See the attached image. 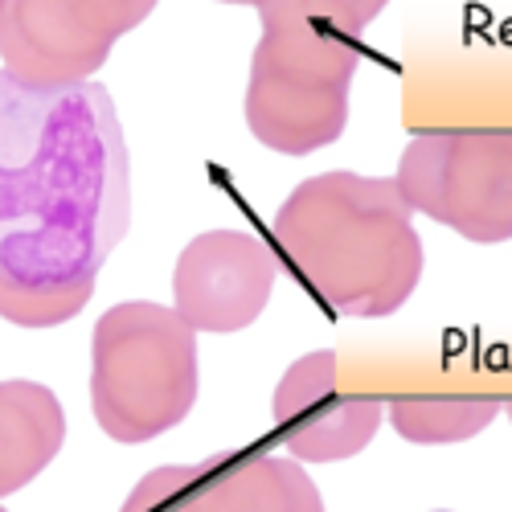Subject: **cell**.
Segmentation results:
<instances>
[{"instance_id":"cell-8","label":"cell","mask_w":512,"mask_h":512,"mask_svg":"<svg viewBox=\"0 0 512 512\" xmlns=\"http://www.w3.org/2000/svg\"><path fill=\"white\" fill-rule=\"evenodd\" d=\"M275 431L295 463H340L361 455L377 426L381 402L340 390V361L332 349L308 353L275 386Z\"/></svg>"},{"instance_id":"cell-14","label":"cell","mask_w":512,"mask_h":512,"mask_svg":"<svg viewBox=\"0 0 512 512\" xmlns=\"http://www.w3.org/2000/svg\"><path fill=\"white\" fill-rule=\"evenodd\" d=\"M300 13H308L312 21L345 33V37H357L361 29L373 25V17L390 5V0H291Z\"/></svg>"},{"instance_id":"cell-1","label":"cell","mask_w":512,"mask_h":512,"mask_svg":"<svg viewBox=\"0 0 512 512\" xmlns=\"http://www.w3.org/2000/svg\"><path fill=\"white\" fill-rule=\"evenodd\" d=\"M127 218V148L107 91H33L0 70V238L58 230L115 250Z\"/></svg>"},{"instance_id":"cell-3","label":"cell","mask_w":512,"mask_h":512,"mask_svg":"<svg viewBox=\"0 0 512 512\" xmlns=\"http://www.w3.org/2000/svg\"><path fill=\"white\" fill-rule=\"evenodd\" d=\"M259 17L263 37L250 58L246 127L271 152L312 156L345 136L361 54L353 37L312 21L291 0H275Z\"/></svg>"},{"instance_id":"cell-2","label":"cell","mask_w":512,"mask_h":512,"mask_svg":"<svg viewBox=\"0 0 512 512\" xmlns=\"http://www.w3.org/2000/svg\"><path fill=\"white\" fill-rule=\"evenodd\" d=\"M271 234L316 300L353 320L394 316L418 291L426 263L414 209L398 185L345 168L295 185Z\"/></svg>"},{"instance_id":"cell-10","label":"cell","mask_w":512,"mask_h":512,"mask_svg":"<svg viewBox=\"0 0 512 512\" xmlns=\"http://www.w3.org/2000/svg\"><path fill=\"white\" fill-rule=\"evenodd\" d=\"M66 443V414L41 381H0V496L33 484Z\"/></svg>"},{"instance_id":"cell-9","label":"cell","mask_w":512,"mask_h":512,"mask_svg":"<svg viewBox=\"0 0 512 512\" xmlns=\"http://www.w3.org/2000/svg\"><path fill=\"white\" fill-rule=\"evenodd\" d=\"M107 254L91 238L58 230L0 238V316L17 328L74 320L91 304Z\"/></svg>"},{"instance_id":"cell-6","label":"cell","mask_w":512,"mask_h":512,"mask_svg":"<svg viewBox=\"0 0 512 512\" xmlns=\"http://www.w3.org/2000/svg\"><path fill=\"white\" fill-rule=\"evenodd\" d=\"M152 9L156 0H5L0 62L33 91L82 87Z\"/></svg>"},{"instance_id":"cell-12","label":"cell","mask_w":512,"mask_h":512,"mask_svg":"<svg viewBox=\"0 0 512 512\" xmlns=\"http://www.w3.org/2000/svg\"><path fill=\"white\" fill-rule=\"evenodd\" d=\"M504 398H480V394H406L390 402V422L406 443L418 447H443V443H467L484 435L500 418Z\"/></svg>"},{"instance_id":"cell-11","label":"cell","mask_w":512,"mask_h":512,"mask_svg":"<svg viewBox=\"0 0 512 512\" xmlns=\"http://www.w3.org/2000/svg\"><path fill=\"white\" fill-rule=\"evenodd\" d=\"M205 504L209 512H324L308 472L279 455L205 459Z\"/></svg>"},{"instance_id":"cell-4","label":"cell","mask_w":512,"mask_h":512,"mask_svg":"<svg viewBox=\"0 0 512 512\" xmlns=\"http://www.w3.org/2000/svg\"><path fill=\"white\" fill-rule=\"evenodd\" d=\"M201 390L197 332L164 304L132 300L91 336V410L115 443H148L189 418Z\"/></svg>"},{"instance_id":"cell-15","label":"cell","mask_w":512,"mask_h":512,"mask_svg":"<svg viewBox=\"0 0 512 512\" xmlns=\"http://www.w3.org/2000/svg\"><path fill=\"white\" fill-rule=\"evenodd\" d=\"M218 5H246V9H254V13H263V9L275 5V0H218Z\"/></svg>"},{"instance_id":"cell-13","label":"cell","mask_w":512,"mask_h":512,"mask_svg":"<svg viewBox=\"0 0 512 512\" xmlns=\"http://www.w3.org/2000/svg\"><path fill=\"white\" fill-rule=\"evenodd\" d=\"M119 512H209L205 463H168L148 472Z\"/></svg>"},{"instance_id":"cell-7","label":"cell","mask_w":512,"mask_h":512,"mask_svg":"<svg viewBox=\"0 0 512 512\" xmlns=\"http://www.w3.org/2000/svg\"><path fill=\"white\" fill-rule=\"evenodd\" d=\"M279 283L275 250L246 230H205L177 259L173 312L193 332H242L259 320Z\"/></svg>"},{"instance_id":"cell-17","label":"cell","mask_w":512,"mask_h":512,"mask_svg":"<svg viewBox=\"0 0 512 512\" xmlns=\"http://www.w3.org/2000/svg\"><path fill=\"white\" fill-rule=\"evenodd\" d=\"M0 512H9V508H0Z\"/></svg>"},{"instance_id":"cell-16","label":"cell","mask_w":512,"mask_h":512,"mask_svg":"<svg viewBox=\"0 0 512 512\" xmlns=\"http://www.w3.org/2000/svg\"><path fill=\"white\" fill-rule=\"evenodd\" d=\"M0 9H5V0H0Z\"/></svg>"},{"instance_id":"cell-5","label":"cell","mask_w":512,"mask_h":512,"mask_svg":"<svg viewBox=\"0 0 512 512\" xmlns=\"http://www.w3.org/2000/svg\"><path fill=\"white\" fill-rule=\"evenodd\" d=\"M414 213L467 242L512 238V132H435L414 136L394 177Z\"/></svg>"}]
</instances>
